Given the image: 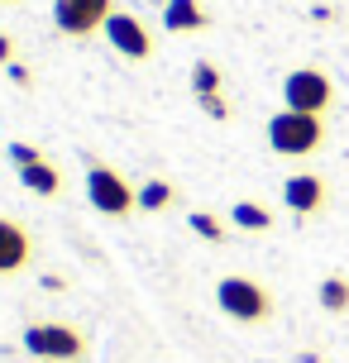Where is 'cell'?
<instances>
[{"label": "cell", "mask_w": 349, "mask_h": 363, "mask_svg": "<svg viewBox=\"0 0 349 363\" xmlns=\"http://www.w3.org/2000/svg\"><path fill=\"white\" fill-rule=\"evenodd\" d=\"M326 144V115H306V110H277L268 120V148L277 158H311Z\"/></svg>", "instance_id": "6da1fadb"}, {"label": "cell", "mask_w": 349, "mask_h": 363, "mask_svg": "<svg viewBox=\"0 0 349 363\" xmlns=\"http://www.w3.org/2000/svg\"><path fill=\"white\" fill-rule=\"evenodd\" d=\"M192 91H196V101L201 96H225V77H221V67L216 62H192Z\"/></svg>", "instance_id": "9a60e30c"}, {"label": "cell", "mask_w": 349, "mask_h": 363, "mask_svg": "<svg viewBox=\"0 0 349 363\" xmlns=\"http://www.w3.org/2000/svg\"><path fill=\"white\" fill-rule=\"evenodd\" d=\"M111 15V0H53V24L67 38H87L96 29H106Z\"/></svg>", "instance_id": "8992f818"}, {"label": "cell", "mask_w": 349, "mask_h": 363, "mask_svg": "<svg viewBox=\"0 0 349 363\" xmlns=\"http://www.w3.org/2000/svg\"><path fill=\"white\" fill-rule=\"evenodd\" d=\"M187 225H192V235L206 239V244H225V225L216 216H206V211H192L187 216Z\"/></svg>", "instance_id": "2e32d148"}, {"label": "cell", "mask_w": 349, "mask_h": 363, "mask_svg": "<svg viewBox=\"0 0 349 363\" xmlns=\"http://www.w3.org/2000/svg\"><path fill=\"white\" fill-rule=\"evenodd\" d=\"M106 38H111V48L129 62H148L153 57V34L144 29V19L139 15H125V10H115L106 19Z\"/></svg>", "instance_id": "ba28073f"}, {"label": "cell", "mask_w": 349, "mask_h": 363, "mask_svg": "<svg viewBox=\"0 0 349 363\" xmlns=\"http://www.w3.org/2000/svg\"><path fill=\"white\" fill-rule=\"evenodd\" d=\"M19 345L43 363H82L87 359V335L77 325H62V320H34V325H24Z\"/></svg>", "instance_id": "3957f363"}, {"label": "cell", "mask_w": 349, "mask_h": 363, "mask_svg": "<svg viewBox=\"0 0 349 363\" xmlns=\"http://www.w3.org/2000/svg\"><path fill=\"white\" fill-rule=\"evenodd\" d=\"M5 72H10V82H15V86H34V72H29L24 62H10Z\"/></svg>", "instance_id": "d6986e66"}, {"label": "cell", "mask_w": 349, "mask_h": 363, "mask_svg": "<svg viewBox=\"0 0 349 363\" xmlns=\"http://www.w3.org/2000/svg\"><path fill=\"white\" fill-rule=\"evenodd\" d=\"M5 153H10V163H15V167H29V163H38V158H43V153H38L34 144H19V139H15L10 148H5Z\"/></svg>", "instance_id": "e0dca14e"}, {"label": "cell", "mask_w": 349, "mask_h": 363, "mask_svg": "<svg viewBox=\"0 0 349 363\" xmlns=\"http://www.w3.org/2000/svg\"><path fill=\"white\" fill-rule=\"evenodd\" d=\"M10 62H15V38L0 34V67H10Z\"/></svg>", "instance_id": "ffe728a7"}, {"label": "cell", "mask_w": 349, "mask_h": 363, "mask_svg": "<svg viewBox=\"0 0 349 363\" xmlns=\"http://www.w3.org/2000/svg\"><path fill=\"white\" fill-rule=\"evenodd\" d=\"M163 29L167 34H201V29H211V15L201 0H163Z\"/></svg>", "instance_id": "30bf717a"}, {"label": "cell", "mask_w": 349, "mask_h": 363, "mask_svg": "<svg viewBox=\"0 0 349 363\" xmlns=\"http://www.w3.org/2000/svg\"><path fill=\"white\" fill-rule=\"evenodd\" d=\"M177 201V186L163 177H148L144 186H139V211H148V216H158V211H167Z\"/></svg>", "instance_id": "5bb4252c"}, {"label": "cell", "mask_w": 349, "mask_h": 363, "mask_svg": "<svg viewBox=\"0 0 349 363\" xmlns=\"http://www.w3.org/2000/svg\"><path fill=\"white\" fill-rule=\"evenodd\" d=\"M316 301H321V311H331V315H345L349 311V277L345 272H331V277L316 287Z\"/></svg>", "instance_id": "4fadbf2b"}, {"label": "cell", "mask_w": 349, "mask_h": 363, "mask_svg": "<svg viewBox=\"0 0 349 363\" xmlns=\"http://www.w3.org/2000/svg\"><path fill=\"white\" fill-rule=\"evenodd\" d=\"M196 106H201L211 120H230V101H225V96H201Z\"/></svg>", "instance_id": "ac0fdd59"}, {"label": "cell", "mask_w": 349, "mask_h": 363, "mask_svg": "<svg viewBox=\"0 0 349 363\" xmlns=\"http://www.w3.org/2000/svg\"><path fill=\"white\" fill-rule=\"evenodd\" d=\"M0 5H10V0H0Z\"/></svg>", "instance_id": "44dd1931"}, {"label": "cell", "mask_w": 349, "mask_h": 363, "mask_svg": "<svg viewBox=\"0 0 349 363\" xmlns=\"http://www.w3.org/2000/svg\"><path fill=\"white\" fill-rule=\"evenodd\" d=\"M19 182H24V191H34V196H57V191H62V172H57L48 158L19 167Z\"/></svg>", "instance_id": "8fae6325"}, {"label": "cell", "mask_w": 349, "mask_h": 363, "mask_svg": "<svg viewBox=\"0 0 349 363\" xmlns=\"http://www.w3.org/2000/svg\"><path fill=\"white\" fill-rule=\"evenodd\" d=\"M216 306L230 315V320H239V325H268L273 320V291L263 287V282H254V277H221L216 282Z\"/></svg>", "instance_id": "7a4b0ae2"}, {"label": "cell", "mask_w": 349, "mask_h": 363, "mask_svg": "<svg viewBox=\"0 0 349 363\" xmlns=\"http://www.w3.org/2000/svg\"><path fill=\"white\" fill-rule=\"evenodd\" d=\"M87 201L111 220H125L129 211H139V191H134L111 163H101V158L87 163Z\"/></svg>", "instance_id": "277c9868"}, {"label": "cell", "mask_w": 349, "mask_h": 363, "mask_svg": "<svg viewBox=\"0 0 349 363\" xmlns=\"http://www.w3.org/2000/svg\"><path fill=\"white\" fill-rule=\"evenodd\" d=\"M282 206H287L297 220L321 216V211L331 206V182L321 177V172H292V177L282 182Z\"/></svg>", "instance_id": "52a82bcc"}, {"label": "cell", "mask_w": 349, "mask_h": 363, "mask_svg": "<svg viewBox=\"0 0 349 363\" xmlns=\"http://www.w3.org/2000/svg\"><path fill=\"white\" fill-rule=\"evenodd\" d=\"M34 263V235L19 220L0 216V277H15Z\"/></svg>", "instance_id": "9c48e42d"}, {"label": "cell", "mask_w": 349, "mask_h": 363, "mask_svg": "<svg viewBox=\"0 0 349 363\" xmlns=\"http://www.w3.org/2000/svg\"><path fill=\"white\" fill-rule=\"evenodd\" d=\"M282 106L287 110H306V115H326L335 106V82L321 67H297L282 77Z\"/></svg>", "instance_id": "5b68a950"}, {"label": "cell", "mask_w": 349, "mask_h": 363, "mask_svg": "<svg viewBox=\"0 0 349 363\" xmlns=\"http://www.w3.org/2000/svg\"><path fill=\"white\" fill-rule=\"evenodd\" d=\"M230 220H235V230H249V235L273 230V211L258 206V201H235V206H230Z\"/></svg>", "instance_id": "7c38bea8"}]
</instances>
